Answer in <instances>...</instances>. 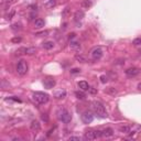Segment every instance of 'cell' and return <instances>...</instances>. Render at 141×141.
I'll use <instances>...</instances> for the list:
<instances>
[{
  "label": "cell",
  "mask_w": 141,
  "mask_h": 141,
  "mask_svg": "<svg viewBox=\"0 0 141 141\" xmlns=\"http://www.w3.org/2000/svg\"><path fill=\"white\" fill-rule=\"evenodd\" d=\"M92 109L97 117H100V118H107V117H108V114H107L105 107H104V105L102 103L96 102V100L93 102L92 103Z\"/></svg>",
  "instance_id": "obj_1"
},
{
  "label": "cell",
  "mask_w": 141,
  "mask_h": 141,
  "mask_svg": "<svg viewBox=\"0 0 141 141\" xmlns=\"http://www.w3.org/2000/svg\"><path fill=\"white\" fill-rule=\"evenodd\" d=\"M56 115H58V118L60 121H62L64 123H68V122H70V120H72V116H70V114L68 112V110L63 108V107L58 109Z\"/></svg>",
  "instance_id": "obj_2"
},
{
  "label": "cell",
  "mask_w": 141,
  "mask_h": 141,
  "mask_svg": "<svg viewBox=\"0 0 141 141\" xmlns=\"http://www.w3.org/2000/svg\"><path fill=\"white\" fill-rule=\"evenodd\" d=\"M32 98H33V100H34L35 103H38V104H46L49 102L50 97H49L48 94H45V93L35 92V93H33Z\"/></svg>",
  "instance_id": "obj_3"
},
{
  "label": "cell",
  "mask_w": 141,
  "mask_h": 141,
  "mask_svg": "<svg viewBox=\"0 0 141 141\" xmlns=\"http://www.w3.org/2000/svg\"><path fill=\"white\" fill-rule=\"evenodd\" d=\"M17 73L19 75H25L28 73V64L24 60H21V61L18 62L17 64Z\"/></svg>",
  "instance_id": "obj_4"
},
{
  "label": "cell",
  "mask_w": 141,
  "mask_h": 141,
  "mask_svg": "<svg viewBox=\"0 0 141 141\" xmlns=\"http://www.w3.org/2000/svg\"><path fill=\"white\" fill-rule=\"evenodd\" d=\"M90 56H92L93 60H95V61H97V60L102 59L103 56V50L100 48H94L92 51H90Z\"/></svg>",
  "instance_id": "obj_5"
},
{
  "label": "cell",
  "mask_w": 141,
  "mask_h": 141,
  "mask_svg": "<svg viewBox=\"0 0 141 141\" xmlns=\"http://www.w3.org/2000/svg\"><path fill=\"white\" fill-rule=\"evenodd\" d=\"M126 75L128 77H136L137 75H139L141 73V69L138 67H130L128 69H126Z\"/></svg>",
  "instance_id": "obj_6"
},
{
  "label": "cell",
  "mask_w": 141,
  "mask_h": 141,
  "mask_svg": "<svg viewBox=\"0 0 141 141\" xmlns=\"http://www.w3.org/2000/svg\"><path fill=\"white\" fill-rule=\"evenodd\" d=\"M82 120L84 123H90L94 120V115L90 111H85L82 115Z\"/></svg>",
  "instance_id": "obj_7"
},
{
  "label": "cell",
  "mask_w": 141,
  "mask_h": 141,
  "mask_svg": "<svg viewBox=\"0 0 141 141\" xmlns=\"http://www.w3.org/2000/svg\"><path fill=\"white\" fill-rule=\"evenodd\" d=\"M43 85H44L45 88L51 89L55 86V79L52 78V77H46V78H44V80H43Z\"/></svg>",
  "instance_id": "obj_8"
},
{
  "label": "cell",
  "mask_w": 141,
  "mask_h": 141,
  "mask_svg": "<svg viewBox=\"0 0 141 141\" xmlns=\"http://www.w3.org/2000/svg\"><path fill=\"white\" fill-rule=\"evenodd\" d=\"M30 129H31L34 133L39 132L40 130H41V123H40L38 120H33V121L30 123Z\"/></svg>",
  "instance_id": "obj_9"
},
{
  "label": "cell",
  "mask_w": 141,
  "mask_h": 141,
  "mask_svg": "<svg viewBox=\"0 0 141 141\" xmlns=\"http://www.w3.org/2000/svg\"><path fill=\"white\" fill-rule=\"evenodd\" d=\"M84 138H85L86 140H88V141H92V140H95L97 138V136H96L95 131H87V132H85Z\"/></svg>",
  "instance_id": "obj_10"
},
{
  "label": "cell",
  "mask_w": 141,
  "mask_h": 141,
  "mask_svg": "<svg viewBox=\"0 0 141 141\" xmlns=\"http://www.w3.org/2000/svg\"><path fill=\"white\" fill-rule=\"evenodd\" d=\"M65 96H66V92L64 89H59V90H56V92H54V97L56 99H62V98H64Z\"/></svg>",
  "instance_id": "obj_11"
},
{
  "label": "cell",
  "mask_w": 141,
  "mask_h": 141,
  "mask_svg": "<svg viewBox=\"0 0 141 141\" xmlns=\"http://www.w3.org/2000/svg\"><path fill=\"white\" fill-rule=\"evenodd\" d=\"M84 12L82 11V10H77V11L75 12V15H74V20H75L76 22H78V21H82L83 18H84Z\"/></svg>",
  "instance_id": "obj_12"
},
{
  "label": "cell",
  "mask_w": 141,
  "mask_h": 141,
  "mask_svg": "<svg viewBox=\"0 0 141 141\" xmlns=\"http://www.w3.org/2000/svg\"><path fill=\"white\" fill-rule=\"evenodd\" d=\"M114 135V130L111 128H106L102 131V137H105V138H109Z\"/></svg>",
  "instance_id": "obj_13"
},
{
  "label": "cell",
  "mask_w": 141,
  "mask_h": 141,
  "mask_svg": "<svg viewBox=\"0 0 141 141\" xmlns=\"http://www.w3.org/2000/svg\"><path fill=\"white\" fill-rule=\"evenodd\" d=\"M80 48H82V46H80L79 42L73 41V42H70V43H69V49H70V50H73V51H79Z\"/></svg>",
  "instance_id": "obj_14"
},
{
  "label": "cell",
  "mask_w": 141,
  "mask_h": 141,
  "mask_svg": "<svg viewBox=\"0 0 141 141\" xmlns=\"http://www.w3.org/2000/svg\"><path fill=\"white\" fill-rule=\"evenodd\" d=\"M78 87L82 90H89V85H88V83L85 82V80H80V82H78Z\"/></svg>",
  "instance_id": "obj_15"
},
{
  "label": "cell",
  "mask_w": 141,
  "mask_h": 141,
  "mask_svg": "<svg viewBox=\"0 0 141 141\" xmlns=\"http://www.w3.org/2000/svg\"><path fill=\"white\" fill-rule=\"evenodd\" d=\"M44 24H45V22H44V20H43V19H36L35 21H34V26H35L36 29L43 28Z\"/></svg>",
  "instance_id": "obj_16"
},
{
  "label": "cell",
  "mask_w": 141,
  "mask_h": 141,
  "mask_svg": "<svg viewBox=\"0 0 141 141\" xmlns=\"http://www.w3.org/2000/svg\"><path fill=\"white\" fill-rule=\"evenodd\" d=\"M75 96L77 97L78 99H85L86 98V95L85 93H84V90H77V92H75Z\"/></svg>",
  "instance_id": "obj_17"
},
{
  "label": "cell",
  "mask_w": 141,
  "mask_h": 141,
  "mask_svg": "<svg viewBox=\"0 0 141 141\" xmlns=\"http://www.w3.org/2000/svg\"><path fill=\"white\" fill-rule=\"evenodd\" d=\"M43 48H44L45 50H51V49L54 48V43H53L52 41L44 42V43H43Z\"/></svg>",
  "instance_id": "obj_18"
},
{
  "label": "cell",
  "mask_w": 141,
  "mask_h": 141,
  "mask_svg": "<svg viewBox=\"0 0 141 141\" xmlns=\"http://www.w3.org/2000/svg\"><path fill=\"white\" fill-rule=\"evenodd\" d=\"M75 60H76V61H78V62H80V63H86L87 62L86 58L84 55H82V54H76L75 55Z\"/></svg>",
  "instance_id": "obj_19"
},
{
  "label": "cell",
  "mask_w": 141,
  "mask_h": 141,
  "mask_svg": "<svg viewBox=\"0 0 141 141\" xmlns=\"http://www.w3.org/2000/svg\"><path fill=\"white\" fill-rule=\"evenodd\" d=\"M56 5V2H55V0H49L48 2H45L44 3V6H45V8H48V9H51L53 8Z\"/></svg>",
  "instance_id": "obj_20"
},
{
  "label": "cell",
  "mask_w": 141,
  "mask_h": 141,
  "mask_svg": "<svg viewBox=\"0 0 141 141\" xmlns=\"http://www.w3.org/2000/svg\"><path fill=\"white\" fill-rule=\"evenodd\" d=\"M90 6H92V0H84L82 2V7L85 9H88Z\"/></svg>",
  "instance_id": "obj_21"
},
{
  "label": "cell",
  "mask_w": 141,
  "mask_h": 141,
  "mask_svg": "<svg viewBox=\"0 0 141 141\" xmlns=\"http://www.w3.org/2000/svg\"><path fill=\"white\" fill-rule=\"evenodd\" d=\"M22 29V26L20 23H13V24L11 25V30H13V31H20V30Z\"/></svg>",
  "instance_id": "obj_22"
},
{
  "label": "cell",
  "mask_w": 141,
  "mask_h": 141,
  "mask_svg": "<svg viewBox=\"0 0 141 141\" xmlns=\"http://www.w3.org/2000/svg\"><path fill=\"white\" fill-rule=\"evenodd\" d=\"M0 2H1L2 6H6V7H9L11 3L15 2V0H0Z\"/></svg>",
  "instance_id": "obj_23"
},
{
  "label": "cell",
  "mask_w": 141,
  "mask_h": 141,
  "mask_svg": "<svg viewBox=\"0 0 141 141\" xmlns=\"http://www.w3.org/2000/svg\"><path fill=\"white\" fill-rule=\"evenodd\" d=\"M17 55H21V54H26V48H20L16 51Z\"/></svg>",
  "instance_id": "obj_24"
},
{
  "label": "cell",
  "mask_w": 141,
  "mask_h": 141,
  "mask_svg": "<svg viewBox=\"0 0 141 141\" xmlns=\"http://www.w3.org/2000/svg\"><path fill=\"white\" fill-rule=\"evenodd\" d=\"M36 53V49L35 48H26V54L28 55H33Z\"/></svg>",
  "instance_id": "obj_25"
},
{
  "label": "cell",
  "mask_w": 141,
  "mask_h": 141,
  "mask_svg": "<svg viewBox=\"0 0 141 141\" xmlns=\"http://www.w3.org/2000/svg\"><path fill=\"white\" fill-rule=\"evenodd\" d=\"M105 92H106L107 94H110V95H114V96H115L116 94H117V90H116L115 88H112V87H108V88H107Z\"/></svg>",
  "instance_id": "obj_26"
},
{
  "label": "cell",
  "mask_w": 141,
  "mask_h": 141,
  "mask_svg": "<svg viewBox=\"0 0 141 141\" xmlns=\"http://www.w3.org/2000/svg\"><path fill=\"white\" fill-rule=\"evenodd\" d=\"M130 130H131V128H130L129 126H122V127H120V131L123 132V133H128V132H130Z\"/></svg>",
  "instance_id": "obj_27"
},
{
  "label": "cell",
  "mask_w": 141,
  "mask_h": 141,
  "mask_svg": "<svg viewBox=\"0 0 141 141\" xmlns=\"http://www.w3.org/2000/svg\"><path fill=\"white\" fill-rule=\"evenodd\" d=\"M69 11H70V9L68 8V7H66V8L63 10V12H62V17H63V18H66V17L69 15Z\"/></svg>",
  "instance_id": "obj_28"
},
{
  "label": "cell",
  "mask_w": 141,
  "mask_h": 141,
  "mask_svg": "<svg viewBox=\"0 0 141 141\" xmlns=\"http://www.w3.org/2000/svg\"><path fill=\"white\" fill-rule=\"evenodd\" d=\"M99 79H100V82H102L103 84H105V83L108 82V77H107L106 75H102V76L99 77Z\"/></svg>",
  "instance_id": "obj_29"
},
{
  "label": "cell",
  "mask_w": 141,
  "mask_h": 141,
  "mask_svg": "<svg viewBox=\"0 0 141 141\" xmlns=\"http://www.w3.org/2000/svg\"><path fill=\"white\" fill-rule=\"evenodd\" d=\"M15 13H16V12H15V10H11V11H10V13H8V15L6 16V19H7V20L12 19V17L15 16Z\"/></svg>",
  "instance_id": "obj_30"
},
{
  "label": "cell",
  "mask_w": 141,
  "mask_h": 141,
  "mask_svg": "<svg viewBox=\"0 0 141 141\" xmlns=\"http://www.w3.org/2000/svg\"><path fill=\"white\" fill-rule=\"evenodd\" d=\"M132 44L133 45H140L141 44V38H137L132 41Z\"/></svg>",
  "instance_id": "obj_31"
},
{
  "label": "cell",
  "mask_w": 141,
  "mask_h": 141,
  "mask_svg": "<svg viewBox=\"0 0 141 141\" xmlns=\"http://www.w3.org/2000/svg\"><path fill=\"white\" fill-rule=\"evenodd\" d=\"M11 42H12V43H20V42H21V38H20V36H16V38H12Z\"/></svg>",
  "instance_id": "obj_32"
},
{
  "label": "cell",
  "mask_w": 141,
  "mask_h": 141,
  "mask_svg": "<svg viewBox=\"0 0 141 141\" xmlns=\"http://www.w3.org/2000/svg\"><path fill=\"white\" fill-rule=\"evenodd\" d=\"M68 140L69 141H80V140H82V138H80V137H69V138H68Z\"/></svg>",
  "instance_id": "obj_33"
},
{
  "label": "cell",
  "mask_w": 141,
  "mask_h": 141,
  "mask_svg": "<svg viewBox=\"0 0 141 141\" xmlns=\"http://www.w3.org/2000/svg\"><path fill=\"white\" fill-rule=\"evenodd\" d=\"M49 34V31H44V32H40V33H36L35 35H38V36H40V35H44V36H46Z\"/></svg>",
  "instance_id": "obj_34"
},
{
  "label": "cell",
  "mask_w": 141,
  "mask_h": 141,
  "mask_svg": "<svg viewBox=\"0 0 141 141\" xmlns=\"http://www.w3.org/2000/svg\"><path fill=\"white\" fill-rule=\"evenodd\" d=\"M79 72H80V69H78V68H73L70 70V73H73V74H76V73H79Z\"/></svg>",
  "instance_id": "obj_35"
},
{
  "label": "cell",
  "mask_w": 141,
  "mask_h": 141,
  "mask_svg": "<svg viewBox=\"0 0 141 141\" xmlns=\"http://www.w3.org/2000/svg\"><path fill=\"white\" fill-rule=\"evenodd\" d=\"M89 92L92 93V94H96L97 93V90L95 88H93V87H89Z\"/></svg>",
  "instance_id": "obj_36"
},
{
  "label": "cell",
  "mask_w": 141,
  "mask_h": 141,
  "mask_svg": "<svg viewBox=\"0 0 141 141\" xmlns=\"http://www.w3.org/2000/svg\"><path fill=\"white\" fill-rule=\"evenodd\" d=\"M42 119L43 120H44V121H48V116H46V115H44V114H43V115H42Z\"/></svg>",
  "instance_id": "obj_37"
},
{
  "label": "cell",
  "mask_w": 141,
  "mask_h": 141,
  "mask_svg": "<svg viewBox=\"0 0 141 141\" xmlns=\"http://www.w3.org/2000/svg\"><path fill=\"white\" fill-rule=\"evenodd\" d=\"M74 36H75V33H72V34H69V40H70V39H73Z\"/></svg>",
  "instance_id": "obj_38"
},
{
  "label": "cell",
  "mask_w": 141,
  "mask_h": 141,
  "mask_svg": "<svg viewBox=\"0 0 141 141\" xmlns=\"http://www.w3.org/2000/svg\"><path fill=\"white\" fill-rule=\"evenodd\" d=\"M138 88H139V89H141V83H140L139 85H138Z\"/></svg>",
  "instance_id": "obj_39"
}]
</instances>
